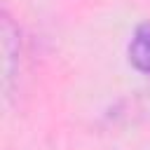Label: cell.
I'll return each mask as SVG.
<instances>
[{"label": "cell", "instance_id": "1", "mask_svg": "<svg viewBox=\"0 0 150 150\" xmlns=\"http://www.w3.org/2000/svg\"><path fill=\"white\" fill-rule=\"evenodd\" d=\"M2 52H5V94L12 96V80L19 77V30L12 23V16L2 14Z\"/></svg>", "mask_w": 150, "mask_h": 150}, {"label": "cell", "instance_id": "2", "mask_svg": "<svg viewBox=\"0 0 150 150\" xmlns=\"http://www.w3.org/2000/svg\"><path fill=\"white\" fill-rule=\"evenodd\" d=\"M127 54H129V63L138 73L150 75V23H141L134 30Z\"/></svg>", "mask_w": 150, "mask_h": 150}]
</instances>
